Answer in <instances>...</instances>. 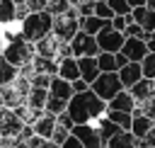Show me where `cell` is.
<instances>
[{
	"label": "cell",
	"mask_w": 155,
	"mask_h": 148,
	"mask_svg": "<svg viewBox=\"0 0 155 148\" xmlns=\"http://www.w3.org/2000/svg\"><path fill=\"white\" fill-rule=\"evenodd\" d=\"M73 119V124H87L94 121L99 116L107 114V102L92 92V87H87L85 92H75L68 99V109H65Z\"/></svg>",
	"instance_id": "cell-1"
},
{
	"label": "cell",
	"mask_w": 155,
	"mask_h": 148,
	"mask_svg": "<svg viewBox=\"0 0 155 148\" xmlns=\"http://www.w3.org/2000/svg\"><path fill=\"white\" fill-rule=\"evenodd\" d=\"M19 24V34L27 39V41H39L44 39L46 34H51V24H53V15L48 10H41V12H29Z\"/></svg>",
	"instance_id": "cell-2"
},
{
	"label": "cell",
	"mask_w": 155,
	"mask_h": 148,
	"mask_svg": "<svg viewBox=\"0 0 155 148\" xmlns=\"http://www.w3.org/2000/svg\"><path fill=\"white\" fill-rule=\"evenodd\" d=\"M2 58H5L7 63H12L15 68H22V66L31 63V58H34V44H31V41H27L22 34H17L15 39L5 41Z\"/></svg>",
	"instance_id": "cell-3"
},
{
	"label": "cell",
	"mask_w": 155,
	"mask_h": 148,
	"mask_svg": "<svg viewBox=\"0 0 155 148\" xmlns=\"http://www.w3.org/2000/svg\"><path fill=\"white\" fill-rule=\"evenodd\" d=\"M78 29H80V15H78V10H75V5L68 7L63 15H56V17H53L51 34H53L56 39H61V41H70V39L78 34Z\"/></svg>",
	"instance_id": "cell-4"
},
{
	"label": "cell",
	"mask_w": 155,
	"mask_h": 148,
	"mask_svg": "<svg viewBox=\"0 0 155 148\" xmlns=\"http://www.w3.org/2000/svg\"><path fill=\"white\" fill-rule=\"evenodd\" d=\"M90 87H92V92H94V95H99L104 102H109L116 92H121V90H124V85H121V80H119V75H116V73H99Z\"/></svg>",
	"instance_id": "cell-5"
},
{
	"label": "cell",
	"mask_w": 155,
	"mask_h": 148,
	"mask_svg": "<svg viewBox=\"0 0 155 148\" xmlns=\"http://www.w3.org/2000/svg\"><path fill=\"white\" fill-rule=\"evenodd\" d=\"M68 44H70V53H73L75 58H80V56H97V53H99L97 39H94L92 34L82 32V29H78V34H75Z\"/></svg>",
	"instance_id": "cell-6"
},
{
	"label": "cell",
	"mask_w": 155,
	"mask_h": 148,
	"mask_svg": "<svg viewBox=\"0 0 155 148\" xmlns=\"http://www.w3.org/2000/svg\"><path fill=\"white\" fill-rule=\"evenodd\" d=\"M94 39H97L99 51H107V53H119V51H121V46H124V41H126L124 32L111 29V24H107V27H104Z\"/></svg>",
	"instance_id": "cell-7"
},
{
	"label": "cell",
	"mask_w": 155,
	"mask_h": 148,
	"mask_svg": "<svg viewBox=\"0 0 155 148\" xmlns=\"http://www.w3.org/2000/svg\"><path fill=\"white\" fill-rule=\"evenodd\" d=\"M24 121L10 107H0V138H17Z\"/></svg>",
	"instance_id": "cell-8"
},
{
	"label": "cell",
	"mask_w": 155,
	"mask_h": 148,
	"mask_svg": "<svg viewBox=\"0 0 155 148\" xmlns=\"http://www.w3.org/2000/svg\"><path fill=\"white\" fill-rule=\"evenodd\" d=\"M70 133L78 136V141H80L85 148H107L104 141L99 138V133H97V129H94L92 121H87V124H75Z\"/></svg>",
	"instance_id": "cell-9"
},
{
	"label": "cell",
	"mask_w": 155,
	"mask_h": 148,
	"mask_svg": "<svg viewBox=\"0 0 155 148\" xmlns=\"http://www.w3.org/2000/svg\"><path fill=\"white\" fill-rule=\"evenodd\" d=\"M121 53L126 56V61H133V63H140L148 53V46H145V39H138V36H126L124 46H121Z\"/></svg>",
	"instance_id": "cell-10"
},
{
	"label": "cell",
	"mask_w": 155,
	"mask_h": 148,
	"mask_svg": "<svg viewBox=\"0 0 155 148\" xmlns=\"http://www.w3.org/2000/svg\"><path fill=\"white\" fill-rule=\"evenodd\" d=\"M61 39H56L53 34H46L44 39H39V41H34V53L36 56H44V58H58V49H61Z\"/></svg>",
	"instance_id": "cell-11"
},
{
	"label": "cell",
	"mask_w": 155,
	"mask_h": 148,
	"mask_svg": "<svg viewBox=\"0 0 155 148\" xmlns=\"http://www.w3.org/2000/svg\"><path fill=\"white\" fill-rule=\"evenodd\" d=\"M126 56L119 51V53H107V51H99L97 53V66L102 73H116L121 66H126Z\"/></svg>",
	"instance_id": "cell-12"
},
{
	"label": "cell",
	"mask_w": 155,
	"mask_h": 148,
	"mask_svg": "<svg viewBox=\"0 0 155 148\" xmlns=\"http://www.w3.org/2000/svg\"><path fill=\"white\" fill-rule=\"evenodd\" d=\"M116 75H119V80H121L124 90H128L131 85H136V82L143 78V68H140V63H133V61H128L126 66H121V68L116 70Z\"/></svg>",
	"instance_id": "cell-13"
},
{
	"label": "cell",
	"mask_w": 155,
	"mask_h": 148,
	"mask_svg": "<svg viewBox=\"0 0 155 148\" xmlns=\"http://www.w3.org/2000/svg\"><path fill=\"white\" fill-rule=\"evenodd\" d=\"M128 92L133 95V99H136L138 104H140V102H148V99L155 97V80H153V78H140L136 85L128 87Z\"/></svg>",
	"instance_id": "cell-14"
},
{
	"label": "cell",
	"mask_w": 155,
	"mask_h": 148,
	"mask_svg": "<svg viewBox=\"0 0 155 148\" xmlns=\"http://www.w3.org/2000/svg\"><path fill=\"white\" fill-rule=\"evenodd\" d=\"M78 68H80V78L87 80L90 85H92L94 78L102 73L99 66H97V56H80V58H78Z\"/></svg>",
	"instance_id": "cell-15"
},
{
	"label": "cell",
	"mask_w": 155,
	"mask_h": 148,
	"mask_svg": "<svg viewBox=\"0 0 155 148\" xmlns=\"http://www.w3.org/2000/svg\"><path fill=\"white\" fill-rule=\"evenodd\" d=\"M136 99H133V95L128 92V90H121V92H116L109 102H107V109H116V112H133L136 109Z\"/></svg>",
	"instance_id": "cell-16"
},
{
	"label": "cell",
	"mask_w": 155,
	"mask_h": 148,
	"mask_svg": "<svg viewBox=\"0 0 155 148\" xmlns=\"http://www.w3.org/2000/svg\"><path fill=\"white\" fill-rule=\"evenodd\" d=\"M131 17H133V22L140 24L145 32H155V10H150L148 5L133 7V10H131Z\"/></svg>",
	"instance_id": "cell-17"
},
{
	"label": "cell",
	"mask_w": 155,
	"mask_h": 148,
	"mask_svg": "<svg viewBox=\"0 0 155 148\" xmlns=\"http://www.w3.org/2000/svg\"><path fill=\"white\" fill-rule=\"evenodd\" d=\"M56 75H61V78L68 80V82H73L75 78H80L78 58H75V56H65V58H61V61H58V73H56Z\"/></svg>",
	"instance_id": "cell-18"
},
{
	"label": "cell",
	"mask_w": 155,
	"mask_h": 148,
	"mask_svg": "<svg viewBox=\"0 0 155 148\" xmlns=\"http://www.w3.org/2000/svg\"><path fill=\"white\" fill-rule=\"evenodd\" d=\"M92 124H94V129H97L99 138L104 141V146H107V141H109L111 136H116V133L121 131V129H119V126H116V124H114V121H111L107 114H104V116H99V119H94Z\"/></svg>",
	"instance_id": "cell-19"
},
{
	"label": "cell",
	"mask_w": 155,
	"mask_h": 148,
	"mask_svg": "<svg viewBox=\"0 0 155 148\" xmlns=\"http://www.w3.org/2000/svg\"><path fill=\"white\" fill-rule=\"evenodd\" d=\"M31 126H34V133H36V136H41V138H51V133H53V129H56V116L44 112Z\"/></svg>",
	"instance_id": "cell-20"
},
{
	"label": "cell",
	"mask_w": 155,
	"mask_h": 148,
	"mask_svg": "<svg viewBox=\"0 0 155 148\" xmlns=\"http://www.w3.org/2000/svg\"><path fill=\"white\" fill-rule=\"evenodd\" d=\"M48 95L61 97V99H70V97H73V87H70V82L63 80L61 75H53V78H51V85H48Z\"/></svg>",
	"instance_id": "cell-21"
},
{
	"label": "cell",
	"mask_w": 155,
	"mask_h": 148,
	"mask_svg": "<svg viewBox=\"0 0 155 148\" xmlns=\"http://www.w3.org/2000/svg\"><path fill=\"white\" fill-rule=\"evenodd\" d=\"M138 138L131 133V131H119L116 136H111L107 141V148H138Z\"/></svg>",
	"instance_id": "cell-22"
},
{
	"label": "cell",
	"mask_w": 155,
	"mask_h": 148,
	"mask_svg": "<svg viewBox=\"0 0 155 148\" xmlns=\"http://www.w3.org/2000/svg\"><path fill=\"white\" fill-rule=\"evenodd\" d=\"M107 24H109V19H102V17H97V15L80 17V29H82V32H87V34H92V36H97Z\"/></svg>",
	"instance_id": "cell-23"
},
{
	"label": "cell",
	"mask_w": 155,
	"mask_h": 148,
	"mask_svg": "<svg viewBox=\"0 0 155 148\" xmlns=\"http://www.w3.org/2000/svg\"><path fill=\"white\" fill-rule=\"evenodd\" d=\"M153 119H148L145 114H133V121H131V133L138 138V141H143L145 138V133L153 129Z\"/></svg>",
	"instance_id": "cell-24"
},
{
	"label": "cell",
	"mask_w": 155,
	"mask_h": 148,
	"mask_svg": "<svg viewBox=\"0 0 155 148\" xmlns=\"http://www.w3.org/2000/svg\"><path fill=\"white\" fill-rule=\"evenodd\" d=\"M31 70L34 73H48V75H56L58 73V61L53 58H44V56H36L31 58Z\"/></svg>",
	"instance_id": "cell-25"
},
{
	"label": "cell",
	"mask_w": 155,
	"mask_h": 148,
	"mask_svg": "<svg viewBox=\"0 0 155 148\" xmlns=\"http://www.w3.org/2000/svg\"><path fill=\"white\" fill-rule=\"evenodd\" d=\"M46 99H48V90H46V87H29L27 102H24V104L31 107V109H44Z\"/></svg>",
	"instance_id": "cell-26"
},
{
	"label": "cell",
	"mask_w": 155,
	"mask_h": 148,
	"mask_svg": "<svg viewBox=\"0 0 155 148\" xmlns=\"http://www.w3.org/2000/svg\"><path fill=\"white\" fill-rule=\"evenodd\" d=\"M107 116L121 129V131H131V121H133V114L131 112H116V109H107Z\"/></svg>",
	"instance_id": "cell-27"
},
{
	"label": "cell",
	"mask_w": 155,
	"mask_h": 148,
	"mask_svg": "<svg viewBox=\"0 0 155 148\" xmlns=\"http://www.w3.org/2000/svg\"><path fill=\"white\" fill-rule=\"evenodd\" d=\"M65 109H68V99H61V97L48 95V99H46V104H44V112H46V114L58 116V114H61V112H65Z\"/></svg>",
	"instance_id": "cell-28"
},
{
	"label": "cell",
	"mask_w": 155,
	"mask_h": 148,
	"mask_svg": "<svg viewBox=\"0 0 155 148\" xmlns=\"http://www.w3.org/2000/svg\"><path fill=\"white\" fill-rule=\"evenodd\" d=\"M17 73H19V68H15V66L7 63L5 58H0V87H2V85H10V82L17 78Z\"/></svg>",
	"instance_id": "cell-29"
},
{
	"label": "cell",
	"mask_w": 155,
	"mask_h": 148,
	"mask_svg": "<svg viewBox=\"0 0 155 148\" xmlns=\"http://www.w3.org/2000/svg\"><path fill=\"white\" fill-rule=\"evenodd\" d=\"M15 24V2L12 0H0V27Z\"/></svg>",
	"instance_id": "cell-30"
},
{
	"label": "cell",
	"mask_w": 155,
	"mask_h": 148,
	"mask_svg": "<svg viewBox=\"0 0 155 148\" xmlns=\"http://www.w3.org/2000/svg\"><path fill=\"white\" fill-rule=\"evenodd\" d=\"M131 114H145L148 119H153V121H155V97H153V99H148V102L136 104V109H133Z\"/></svg>",
	"instance_id": "cell-31"
},
{
	"label": "cell",
	"mask_w": 155,
	"mask_h": 148,
	"mask_svg": "<svg viewBox=\"0 0 155 148\" xmlns=\"http://www.w3.org/2000/svg\"><path fill=\"white\" fill-rule=\"evenodd\" d=\"M140 68H143V78H153L155 80V51L145 53V58L140 61Z\"/></svg>",
	"instance_id": "cell-32"
},
{
	"label": "cell",
	"mask_w": 155,
	"mask_h": 148,
	"mask_svg": "<svg viewBox=\"0 0 155 148\" xmlns=\"http://www.w3.org/2000/svg\"><path fill=\"white\" fill-rule=\"evenodd\" d=\"M131 22H133L131 12H128V15H114V17L109 19L111 29H116V32H124V29H126V24H131Z\"/></svg>",
	"instance_id": "cell-33"
},
{
	"label": "cell",
	"mask_w": 155,
	"mask_h": 148,
	"mask_svg": "<svg viewBox=\"0 0 155 148\" xmlns=\"http://www.w3.org/2000/svg\"><path fill=\"white\" fill-rule=\"evenodd\" d=\"M68 7H73V2H70V0H48V7H46V10L56 17V15H63Z\"/></svg>",
	"instance_id": "cell-34"
},
{
	"label": "cell",
	"mask_w": 155,
	"mask_h": 148,
	"mask_svg": "<svg viewBox=\"0 0 155 148\" xmlns=\"http://www.w3.org/2000/svg\"><path fill=\"white\" fill-rule=\"evenodd\" d=\"M94 15L102 17V19H111L114 17V10L107 5V0H94Z\"/></svg>",
	"instance_id": "cell-35"
},
{
	"label": "cell",
	"mask_w": 155,
	"mask_h": 148,
	"mask_svg": "<svg viewBox=\"0 0 155 148\" xmlns=\"http://www.w3.org/2000/svg\"><path fill=\"white\" fill-rule=\"evenodd\" d=\"M51 78H53V75H48V73H34V75L29 78V85H31V87H46V90H48Z\"/></svg>",
	"instance_id": "cell-36"
},
{
	"label": "cell",
	"mask_w": 155,
	"mask_h": 148,
	"mask_svg": "<svg viewBox=\"0 0 155 148\" xmlns=\"http://www.w3.org/2000/svg\"><path fill=\"white\" fill-rule=\"evenodd\" d=\"M107 5L114 10V15H128V12H131L128 0H107Z\"/></svg>",
	"instance_id": "cell-37"
},
{
	"label": "cell",
	"mask_w": 155,
	"mask_h": 148,
	"mask_svg": "<svg viewBox=\"0 0 155 148\" xmlns=\"http://www.w3.org/2000/svg\"><path fill=\"white\" fill-rule=\"evenodd\" d=\"M145 34H150V32H145L140 24H136V22H131V24H126V29H124V36H138V39H145Z\"/></svg>",
	"instance_id": "cell-38"
},
{
	"label": "cell",
	"mask_w": 155,
	"mask_h": 148,
	"mask_svg": "<svg viewBox=\"0 0 155 148\" xmlns=\"http://www.w3.org/2000/svg\"><path fill=\"white\" fill-rule=\"evenodd\" d=\"M68 136H70V129H65V126H61V124L56 121V129H53V133H51V141L61 146V143H63Z\"/></svg>",
	"instance_id": "cell-39"
},
{
	"label": "cell",
	"mask_w": 155,
	"mask_h": 148,
	"mask_svg": "<svg viewBox=\"0 0 155 148\" xmlns=\"http://www.w3.org/2000/svg\"><path fill=\"white\" fill-rule=\"evenodd\" d=\"M70 87H73V95H75V92H85V90L90 87V82L82 80V78H75V80L70 82Z\"/></svg>",
	"instance_id": "cell-40"
},
{
	"label": "cell",
	"mask_w": 155,
	"mask_h": 148,
	"mask_svg": "<svg viewBox=\"0 0 155 148\" xmlns=\"http://www.w3.org/2000/svg\"><path fill=\"white\" fill-rule=\"evenodd\" d=\"M56 121H58V124H61V126H65V129H70V131H73V126H75V124H73V119H70V114H68V112H61V114H58V116H56Z\"/></svg>",
	"instance_id": "cell-41"
},
{
	"label": "cell",
	"mask_w": 155,
	"mask_h": 148,
	"mask_svg": "<svg viewBox=\"0 0 155 148\" xmlns=\"http://www.w3.org/2000/svg\"><path fill=\"white\" fill-rule=\"evenodd\" d=\"M61 148H85V146L78 141V136H73V133H70V136H68V138L61 143Z\"/></svg>",
	"instance_id": "cell-42"
},
{
	"label": "cell",
	"mask_w": 155,
	"mask_h": 148,
	"mask_svg": "<svg viewBox=\"0 0 155 148\" xmlns=\"http://www.w3.org/2000/svg\"><path fill=\"white\" fill-rule=\"evenodd\" d=\"M140 143H145V146H150V148H155V124H153V129L145 133V138L140 141Z\"/></svg>",
	"instance_id": "cell-43"
},
{
	"label": "cell",
	"mask_w": 155,
	"mask_h": 148,
	"mask_svg": "<svg viewBox=\"0 0 155 148\" xmlns=\"http://www.w3.org/2000/svg\"><path fill=\"white\" fill-rule=\"evenodd\" d=\"M41 141H44V138H41V136H36V133H34V136H31V138H29V141H27V148H39V146H41Z\"/></svg>",
	"instance_id": "cell-44"
},
{
	"label": "cell",
	"mask_w": 155,
	"mask_h": 148,
	"mask_svg": "<svg viewBox=\"0 0 155 148\" xmlns=\"http://www.w3.org/2000/svg\"><path fill=\"white\" fill-rule=\"evenodd\" d=\"M39 148H61V146H58V143H53V141H51V138H44V141H41V146H39Z\"/></svg>",
	"instance_id": "cell-45"
},
{
	"label": "cell",
	"mask_w": 155,
	"mask_h": 148,
	"mask_svg": "<svg viewBox=\"0 0 155 148\" xmlns=\"http://www.w3.org/2000/svg\"><path fill=\"white\" fill-rule=\"evenodd\" d=\"M0 148H15L10 138H0Z\"/></svg>",
	"instance_id": "cell-46"
},
{
	"label": "cell",
	"mask_w": 155,
	"mask_h": 148,
	"mask_svg": "<svg viewBox=\"0 0 155 148\" xmlns=\"http://www.w3.org/2000/svg\"><path fill=\"white\" fill-rule=\"evenodd\" d=\"M128 5H131V10H133V7H140V5H145V0H128Z\"/></svg>",
	"instance_id": "cell-47"
},
{
	"label": "cell",
	"mask_w": 155,
	"mask_h": 148,
	"mask_svg": "<svg viewBox=\"0 0 155 148\" xmlns=\"http://www.w3.org/2000/svg\"><path fill=\"white\" fill-rule=\"evenodd\" d=\"M2 49H5V39L0 36V58H2Z\"/></svg>",
	"instance_id": "cell-48"
},
{
	"label": "cell",
	"mask_w": 155,
	"mask_h": 148,
	"mask_svg": "<svg viewBox=\"0 0 155 148\" xmlns=\"http://www.w3.org/2000/svg\"><path fill=\"white\" fill-rule=\"evenodd\" d=\"M145 5H148L150 10H155V0H145Z\"/></svg>",
	"instance_id": "cell-49"
},
{
	"label": "cell",
	"mask_w": 155,
	"mask_h": 148,
	"mask_svg": "<svg viewBox=\"0 0 155 148\" xmlns=\"http://www.w3.org/2000/svg\"><path fill=\"white\" fill-rule=\"evenodd\" d=\"M138 148H150V146H145V143H138Z\"/></svg>",
	"instance_id": "cell-50"
}]
</instances>
